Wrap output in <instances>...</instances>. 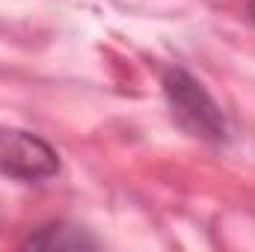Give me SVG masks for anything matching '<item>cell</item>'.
<instances>
[{
    "mask_svg": "<svg viewBox=\"0 0 255 252\" xmlns=\"http://www.w3.org/2000/svg\"><path fill=\"white\" fill-rule=\"evenodd\" d=\"M163 95L172 110V119L190 136L205 142H226L229 139V119L223 107L211 98V92L193 77L187 68L172 65L163 71Z\"/></svg>",
    "mask_w": 255,
    "mask_h": 252,
    "instance_id": "obj_1",
    "label": "cell"
},
{
    "mask_svg": "<svg viewBox=\"0 0 255 252\" xmlns=\"http://www.w3.org/2000/svg\"><path fill=\"white\" fill-rule=\"evenodd\" d=\"M0 172L18 181H45L60 172V154L30 130L0 127Z\"/></svg>",
    "mask_w": 255,
    "mask_h": 252,
    "instance_id": "obj_2",
    "label": "cell"
},
{
    "mask_svg": "<svg viewBox=\"0 0 255 252\" xmlns=\"http://www.w3.org/2000/svg\"><path fill=\"white\" fill-rule=\"evenodd\" d=\"M24 247L27 250H95L98 241L86 229H77L68 223H51V226H42L39 232H33L24 241Z\"/></svg>",
    "mask_w": 255,
    "mask_h": 252,
    "instance_id": "obj_3",
    "label": "cell"
},
{
    "mask_svg": "<svg viewBox=\"0 0 255 252\" xmlns=\"http://www.w3.org/2000/svg\"><path fill=\"white\" fill-rule=\"evenodd\" d=\"M250 18H253V24H255V0H250Z\"/></svg>",
    "mask_w": 255,
    "mask_h": 252,
    "instance_id": "obj_4",
    "label": "cell"
}]
</instances>
